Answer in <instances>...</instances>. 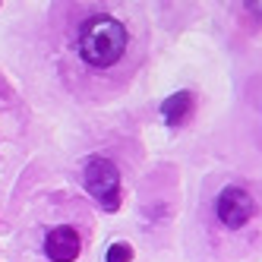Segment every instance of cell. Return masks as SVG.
Returning <instances> with one entry per match:
<instances>
[{
  "label": "cell",
  "mask_w": 262,
  "mask_h": 262,
  "mask_svg": "<svg viewBox=\"0 0 262 262\" xmlns=\"http://www.w3.org/2000/svg\"><path fill=\"white\" fill-rule=\"evenodd\" d=\"M190 111H193V95L190 92H177V95H171V98H164L161 101V117L167 120V123H183L186 117H190Z\"/></svg>",
  "instance_id": "obj_5"
},
{
  "label": "cell",
  "mask_w": 262,
  "mask_h": 262,
  "mask_svg": "<svg viewBox=\"0 0 262 262\" xmlns=\"http://www.w3.org/2000/svg\"><path fill=\"white\" fill-rule=\"evenodd\" d=\"M126 51V26L114 16H92L79 32V57L95 67L107 70L114 67Z\"/></svg>",
  "instance_id": "obj_1"
},
{
  "label": "cell",
  "mask_w": 262,
  "mask_h": 262,
  "mask_svg": "<svg viewBox=\"0 0 262 262\" xmlns=\"http://www.w3.org/2000/svg\"><path fill=\"white\" fill-rule=\"evenodd\" d=\"M45 256L51 259V262H73L79 256V234L73 231V228H54V231H48V237H45Z\"/></svg>",
  "instance_id": "obj_4"
},
{
  "label": "cell",
  "mask_w": 262,
  "mask_h": 262,
  "mask_svg": "<svg viewBox=\"0 0 262 262\" xmlns=\"http://www.w3.org/2000/svg\"><path fill=\"white\" fill-rule=\"evenodd\" d=\"M104 259L107 262H129L133 259V247H129V243H111Z\"/></svg>",
  "instance_id": "obj_6"
},
{
  "label": "cell",
  "mask_w": 262,
  "mask_h": 262,
  "mask_svg": "<svg viewBox=\"0 0 262 262\" xmlns=\"http://www.w3.org/2000/svg\"><path fill=\"white\" fill-rule=\"evenodd\" d=\"M85 190L104 212H114L120 205V171L111 158H92L85 164Z\"/></svg>",
  "instance_id": "obj_2"
},
{
  "label": "cell",
  "mask_w": 262,
  "mask_h": 262,
  "mask_svg": "<svg viewBox=\"0 0 262 262\" xmlns=\"http://www.w3.org/2000/svg\"><path fill=\"white\" fill-rule=\"evenodd\" d=\"M253 212H256V202H253V196L247 190H240V186H224L218 202H215L218 221L224 228H231V231L243 228V224L253 218Z\"/></svg>",
  "instance_id": "obj_3"
}]
</instances>
